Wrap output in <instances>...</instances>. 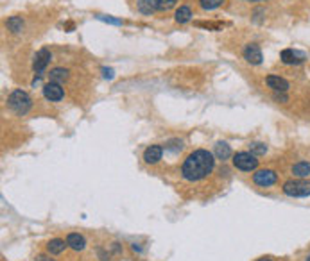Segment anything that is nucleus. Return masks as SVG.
Returning a JSON list of instances; mask_svg holds the SVG:
<instances>
[{
	"label": "nucleus",
	"mask_w": 310,
	"mask_h": 261,
	"mask_svg": "<svg viewBox=\"0 0 310 261\" xmlns=\"http://www.w3.org/2000/svg\"><path fill=\"white\" fill-rule=\"evenodd\" d=\"M49 79H51V83H58V84L65 83V81L68 79V70L67 68H61V67L52 68L51 74H49Z\"/></svg>",
	"instance_id": "obj_15"
},
{
	"label": "nucleus",
	"mask_w": 310,
	"mask_h": 261,
	"mask_svg": "<svg viewBox=\"0 0 310 261\" xmlns=\"http://www.w3.org/2000/svg\"><path fill=\"white\" fill-rule=\"evenodd\" d=\"M97 18H99V20H102V22H109V24H115V25H120V24H122V20H115V18L104 17V15H97Z\"/></svg>",
	"instance_id": "obj_24"
},
{
	"label": "nucleus",
	"mask_w": 310,
	"mask_h": 261,
	"mask_svg": "<svg viewBox=\"0 0 310 261\" xmlns=\"http://www.w3.org/2000/svg\"><path fill=\"white\" fill-rule=\"evenodd\" d=\"M265 84H267L272 91H276V93H287L290 88L289 81L280 77V75H267V77H265Z\"/></svg>",
	"instance_id": "obj_9"
},
{
	"label": "nucleus",
	"mask_w": 310,
	"mask_h": 261,
	"mask_svg": "<svg viewBox=\"0 0 310 261\" xmlns=\"http://www.w3.org/2000/svg\"><path fill=\"white\" fill-rule=\"evenodd\" d=\"M305 261H310V252H308V256L305 257Z\"/></svg>",
	"instance_id": "obj_30"
},
{
	"label": "nucleus",
	"mask_w": 310,
	"mask_h": 261,
	"mask_svg": "<svg viewBox=\"0 0 310 261\" xmlns=\"http://www.w3.org/2000/svg\"><path fill=\"white\" fill-rule=\"evenodd\" d=\"M244 2H265V0H244Z\"/></svg>",
	"instance_id": "obj_29"
},
{
	"label": "nucleus",
	"mask_w": 310,
	"mask_h": 261,
	"mask_svg": "<svg viewBox=\"0 0 310 261\" xmlns=\"http://www.w3.org/2000/svg\"><path fill=\"white\" fill-rule=\"evenodd\" d=\"M256 261H272L271 257H260V259H256Z\"/></svg>",
	"instance_id": "obj_28"
},
{
	"label": "nucleus",
	"mask_w": 310,
	"mask_h": 261,
	"mask_svg": "<svg viewBox=\"0 0 310 261\" xmlns=\"http://www.w3.org/2000/svg\"><path fill=\"white\" fill-rule=\"evenodd\" d=\"M8 106L17 115H26V113H29L31 106H33V100H31V97L24 90H15L8 97Z\"/></svg>",
	"instance_id": "obj_2"
},
{
	"label": "nucleus",
	"mask_w": 310,
	"mask_h": 261,
	"mask_svg": "<svg viewBox=\"0 0 310 261\" xmlns=\"http://www.w3.org/2000/svg\"><path fill=\"white\" fill-rule=\"evenodd\" d=\"M6 25H8V29L11 31V33H13V34L22 33V31H24V27H26V24H24L22 17H11V18H8Z\"/></svg>",
	"instance_id": "obj_19"
},
{
	"label": "nucleus",
	"mask_w": 310,
	"mask_h": 261,
	"mask_svg": "<svg viewBox=\"0 0 310 261\" xmlns=\"http://www.w3.org/2000/svg\"><path fill=\"white\" fill-rule=\"evenodd\" d=\"M290 174L296 179H306L310 175V163L308 161H297L290 166Z\"/></svg>",
	"instance_id": "obj_12"
},
{
	"label": "nucleus",
	"mask_w": 310,
	"mask_h": 261,
	"mask_svg": "<svg viewBox=\"0 0 310 261\" xmlns=\"http://www.w3.org/2000/svg\"><path fill=\"white\" fill-rule=\"evenodd\" d=\"M280 59L285 65H301L306 59V54L305 52H299V50H294V49H285V50H281Z\"/></svg>",
	"instance_id": "obj_8"
},
{
	"label": "nucleus",
	"mask_w": 310,
	"mask_h": 261,
	"mask_svg": "<svg viewBox=\"0 0 310 261\" xmlns=\"http://www.w3.org/2000/svg\"><path fill=\"white\" fill-rule=\"evenodd\" d=\"M253 182H255L256 186H262V188H269L272 184H276L278 182V174L271 168H264V170H256L253 174Z\"/></svg>",
	"instance_id": "obj_6"
},
{
	"label": "nucleus",
	"mask_w": 310,
	"mask_h": 261,
	"mask_svg": "<svg viewBox=\"0 0 310 261\" xmlns=\"http://www.w3.org/2000/svg\"><path fill=\"white\" fill-rule=\"evenodd\" d=\"M67 243L70 249H74L76 252H81V250H84V247H86V241H84V238L81 236L79 232H70L67 236Z\"/></svg>",
	"instance_id": "obj_13"
},
{
	"label": "nucleus",
	"mask_w": 310,
	"mask_h": 261,
	"mask_svg": "<svg viewBox=\"0 0 310 261\" xmlns=\"http://www.w3.org/2000/svg\"><path fill=\"white\" fill-rule=\"evenodd\" d=\"M67 247H68V243L65 240H61V238H54V240H51L49 243H47V252L49 254H61Z\"/></svg>",
	"instance_id": "obj_14"
},
{
	"label": "nucleus",
	"mask_w": 310,
	"mask_h": 261,
	"mask_svg": "<svg viewBox=\"0 0 310 261\" xmlns=\"http://www.w3.org/2000/svg\"><path fill=\"white\" fill-rule=\"evenodd\" d=\"M226 2V0H199V6H201V9H205V11H214V9H217L219 6H222Z\"/></svg>",
	"instance_id": "obj_20"
},
{
	"label": "nucleus",
	"mask_w": 310,
	"mask_h": 261,
	"mask_svg": "<svg viewBox=\"0 0 310 261\" xmlns=\"http://www.w3.org/2000/svg\"><path fill=\"white\" fill-rule=\"evenodd\" d=\"M160 0H138V11L143 15H151V13L158 11Z\"/></svg>",
	"instance_id": "obj_17"
},
{
	"label": "nucleus",
	"mask_w": 310,
	"mask_h": 261,
	"mask_svg": "<svg viewBox=\"0 0 310 261\" xmlns=\"http://www.w3.org/2000/svg\"><path fill=\"white\" fill-rule=\"evenodd\" d=\"M274 100H276V102L285 104V102H287V100H289V97L285 95V93H276V91H274Z\"/></svg>",
	"instance_id": "obj_25"
},
{
	"label": "nucleus",
	"mask_w": 310,
	"mask_h": 261,
	"mask_svg": "<svg viewBox=\"0 0 310 261\" xmlns=\"http://www.w3.org/2000/svg\"><path fill=\"white\" fill-rule=\"evenodd\" d=\"M249 152L255 154L256 158H258V156H264V154L267 152V145H265V143H258V141H255V143L249 145Z\"/></svg>",
	"instance_id": "obj_21"
},
{
	"label": "nucleus",
	"mask_w": 310,
	"mask_h": 261,
	"mask_svg": "<svg viewBox=\"0 0 310 261\" xmlns=\"http://www.w3.org/2000/svg\"><path fill=\"white\" fill-rule=\"evenodd\" d=\"M165 149H169V150H181V149H183V141L172 140V141H169V145H165Z\"/></svg>",
	"instance_id": "obj_23"
},
{
	"label": "nucleus",
	"mask_w": 310,
	"mask_h": 261,
	"mask_svg": "<svg viewBox=\"0 0 310 261\" xmlns=\"http://www.w3.org/2000/svg\"><path fill=\"white\" fill-rule=\"evenodd\" d=\"M215 165V156L205 149H197L192 154L187 156V159L181 165V175L185 181L197 182L208 177L214 170Z\"/></svg>",
	"instance_id": "obj_1"
},
{
	"label": "nucleus",
	"mask_w": 310,
	"mask_h": 261,
	"mask_svg": "<svg viewBox=\"0 0 310 261\" xmlns=\"http://www.w3.org/2000/svg\"><path fill=\"white\" fill-rule=\"evenodd\" d=\"M244 59L247 63H251V65H260L262 63V50L256 43H247L244 47V52H242Z\"/></svg>",
	"instance_id": "obj_10"
},
{
	"label": "nucleus",
	"mask_w": 310,
	"mask_h": 261,
	"mask_svg": "<svg viewBox=\"0 0 310 261\" xmlns=\"http://www.w3.org/2000/svg\"><path fill=\"white\" fill-rule=\"evenodd\" d=\"M283 193L289 197H308L310 195V181L306 179H289L283 182Z\"/></svg>",
	"instance_id": "obj_3"
},
{
	"label": "nucleus",
	"mask_w": 310,
	"mask_h": 261,
	"mask_svg": "<svg viewBox=\"0 0 310 261\" xmlns=\"http://www.w3.org/2000/svg\"><path fill=\"white\" fill-rule=\"evenodd\" d=\"M178 0H160L158 2V11H167V9L174 8Z\"/></svg>",
	"instance_id": "obj_22"
},
{
	"label": "nucleus",
	"mask_w": 310,
	"mask_h": 261,
	"mask_svg": "<svg viewBox=\"0 0 310 261\" xmlns=\"http://www.w3.org/2000/svg\"><path fill=\"white\" fill-rule=\"evenodd\" d=\"M162 156H164V147L162 145H149L143 150V161H145L147 165L158 163L160 159H162Z\"/></svg>",
	"instance_id": "obj_11"
},
{
	"label": "nucleus",
	"mask_w": 310,
	"mask_h": 261,
	"mask_svg": "<svg viewBox=\"0 0 310 261\" xmlns=\"http://www.w3.org/2000/svg\"><path fill=\"white\" fill-rule=\"evenodd\" d=\"M34 261H56V259H52L51 256H45V254H40V256H36Z\"/></svg>",
	"instance_id": "obj_26"
},
{
	"label": "nucleus",
	"mask_w": 310,
	"mask_h": 261,
	"mask_svg": "<svg viewBox=\"0 0 310 261\" xmlns=\"http://www.w3.org/2000/svg\"><path fill=\"white\" fill-rule=\"evenodd\" d=\"M190 18H192V9H190V6H181L176 11V15H174V20H176L178 24H187V22H190Z\"/></svg>",
	"instance_id": "obj_18"
},
{
	"label": "nucleus",
	"mask_w": 310,
	"mask_h": 261,
	"mask_svg": "<svg viewBox=\"0 0 310 261\" xmlns=\"http://www.w3.org/2000/svg\"><path fill=\"white\" fill-rule=\"evenodd\" d=\"M43 95H45L47 100H51V102H59V100H63L65 97V90L61 84L58 83H49L43 86Z\"/></svg>",
	"instance_id": "obj_7"
},
{
	"label": "nucleus",
	"mask_w": 310,
	"mask_h": 261,
	"mask_svg": "<svg viewBox=\"0 0 310 261\" xmlns=\"http://www.w3.org/2000/svg\"><path fill=\"white\" fill-rule=\"evenodd\" d=\"M102 72H104L106 79H111V77H113V70H111V68H102Z\"/></svg>",
	"instance_id": "obj_27"
},
{
	"label": "nucleus",
	"mask_w": 310,
	"mask_h": 261,
	"mask_svg": "<svg viewBox=\"0 0 310 261\" xmlns=\"http://www.w3.org/2000/svg\"><path fill=\"white\" fill-rule=\"evenodd\" d=\"M214 156L217 159H221V161H226L228 158H231V149L228 143H224V141H219L217 145H215V152Z\"/></svg>",
	"instance_id": "obj_16"
},
{
	"label": "nucleus",
	"mask_w": 310,
	"mask_h": 261,
	"mask_svg": "<svg viewBox=\"0 0 310 261\" xmlns=\"http://www.w3.org/2000/svg\"><path fill=\"white\" fill-rule=\"evenodd\" d=\"M51 61H52V52L49 49H40L36 52V56L33 59V72L36 74V79L45 72V68L51 65Z\"/></svg>",
	"instance_id": "obj_5"
},
{
	"label": "nucleus",
	"mask_w": 310,
	"mask_h": 261,
	"mask_svg": "<svg viewBox=\"0 0 310 261\" xmlns=\"http://www.w3.org/2000/svg\"><path fill=\"white\" fill-rule=\"evenodd\" d=\"M233 165L242 172H253L258 166V159L251 152H237L233 156Z\"/></svg>",
	"instance_id": "obj_4"
}]
</instances>
